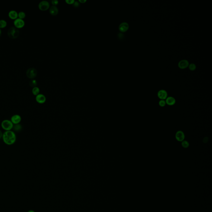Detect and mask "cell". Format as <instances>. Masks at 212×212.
<instances>
[{
	"mask_svg": "<svg viewBox=\"0 0 212 212\" xmlns=\"http://www.w3.org/2000/svg\"><path fill=\"white\" fill-rule=\"evenodd\" d=\"M2 138L5 144L12 145L16 142V135L13 131H5L3 134Z\"/></svg>",
	"mask_w": 212,
	"mask_h": 212,
	"instance_id": "6da1fadb",
	"label": "cell"
},
{
	"mask_svg": "<svg viewBox=\"0 0 212 212\" xmlns=\"http://www.w3.org/2000/svg\"><path fill=\"white\" fill-rule=\"evenodd\" d=\"M20 34V31L18 28L15 27H11L8 29V35L11 38L15 39L18 37Z\"/></svg>",
	"mask_w": 212,
	"mask_h": 212,
	"instance_id": "7a4b0ae2",
	"label": "cell"
},
{
	"mask_svg": "<svg viewBox=\"0 0 212 212\" xmlns=\"http://www.w3.org/2000/svg\"><path fill=\"white\" fill-rule=\"evenodd\" d=\"M1 127L5 131H11L13 129L14 124L11 121L8 119H5L2 121L1 124Z\"/></svg>",
	"mask_w": 212,
	"mask_h": 212,
	"instance_id": "3957f363",
	"label": "cell"
},
{
	"mask_svg": "<svg viewBox=\"0 0 212 212\" xmlns=\"http://www.w3.org/2000/svg\"><path fill=\"white\" fill-rule=\"evenodd\" d=\"M37 70L34 68H30L27 70V76L29 78L33 79L35 78L37 75Z\"/></svg>",
	"mask_w": 212,
	"mask_h": 212,
	"instance_id": "277c9868",
	"label": "cell"
},
{
	"mask_svg": "<svg viewBox=\"0 0 212 212\" xmlns=\"http://www.w3.org/2000/svg\"><path fill=\"white\" fill-rule=\"evenodd\" d=\"M50 5L47 1L43 0L40 2L39 4V8L42 11H46L49 8Z\"/></svg>",
	"mask_w": 212,
	"mask_h": 212,
	"instance_id": "5b68a950",
	"label": "cell"
},
{
	"mask_svg": "<svg viewBox=\"0 0 212 212\" xmlns=\"http://www.w3.org/2000/svg\"><path fill=\"white\" fill-rule=\"evenodd\" d=\"M14 25L15 28H21L24 26L25 22L23 19L20 18H17L14 21Z\"/></svg>",
	"mask_w": 212,
	"mask_h": 212,
	"instance_id": "8992f818",
	"label": "cell"
},
{
	"mask_svg": "<svg viewBox=\"0 0 212 212\" xmlns=\"http://www.w3.org/2000/svg\"><path fill=\"white\" fill-rule=\"evenodd\" d=\"M21 116L18 114H15L12 116L10 121H11L13 124L15 125L19 124V123L21 122Z\"/></svg>",
	"mask_w": 212,
	"mask_h": 212,
	"instance_id": "52a82bcc",
	"label": "cell"
},
{
	"mask_svg": "<svg viewBox=\"0 0 212 212\" xmlns=\"http://www.w3.org/2000/svg\"><path fill=\"white\" fill-rule=\"evenodd\" d=\"M175 138L176 140L179 142H182L185 139V135L182 131H177L175 135Z\"/></svg>",
	"mask_w": 212,
	"mask_h": 212,
	"instance_id": "ba28073f",
	"label": "cell"
},
{
	"mask_svg": "<svg viewBox=\"0 0 212 212\" xmlns=\"http://www.w3.org/2000/svg\"><path fill=\"white\" fill-rule=\"evenodd\" d=\"M157 96L161 100H166L167 97V92L165 90H160L157 92Z\"/></svg>",
	"mask_w": 212,
	"mask_h": 212,
	"instance_id": "9c48e42d",
	"label": "cell"
},
{
	"mask_svg": "<svg viewBox=\"0 0 212 212\" xmlns=\"http://www.w3.org/2000/svg\"><path fill=\"white\" fill-rule=\"evenodd\" d=\"M129 25L126 22H123L119 25V29L121 32H124L127 31L129 28Z\"/></svg>",
	"mask_w": 212,
	"mask_h": 212,
	"instance_id": "30bf717a",
	"label": "cell"
},
{
	"mask_svg": "<svg viewBox=\"0 0 212 212\" xmlns=\"http://www.w3.org/2000/svg\"><path fill=\"white\" fill-rule=\"evenodd\" d=\"M189 62L186 59H184L180 61L178 63V66L181 69H184L188 67L189 65Z\"/></svg>",
	"mask_w": 212,
	"mask_h": 212,
	"instance_id": "8fae6325",
	"label": "cell"
},
{
	"mask_svg": "<svg viewBox=\"0 0 212 212\" xmlns=\"http://www.w3.org/2000/svg\"><path fill=\"white\" fill-rule=\"evenodd\" d=\"M36 100L39 104H43L46 101V97L44 95L39 94L36 96Z\"/></svg>",
	"mask_w": 212,
	"mask_h": 212,
	"instance_id": "7c38bea8",
	"label": "cell"
},
{
	"mask_svg": "<svg viewBox=\"0 0 212 212\" xmlns=\"http://www.w3.org/2000/svg\"><path fill=\"white\" fill-rule=\"evenodd\" d=\"M165 101L166 105L169 106H172L176 103V100L172 97H169L166 98Z\"/></svg>",
	"mask_w": 212,
	"mask_h": 212,
	"instance_id": "4fadbf2b",
	"label": "cell"
},
{
	"mask_svg": "<svg viewBox=\"0 0 212 212\" xmlns=\"http://www.w3.org/2000/svg\"><path fill=\"white\" fill-rule=\"evenodd\" d=\"M8 16L12 19L15 20L18 17V13L15 10H11L9 12Z\"/></svg>",
	"mask_w": 212,
	"mask_h": 212,
	"instance_id": "5bb4252c",
	"label": "cell"
},
{
	"mask_svg": "<svg viewBox=\"0 0 212 212\" xmlns=\"http://www.w3.org/2000/svg\"><path fill=\"white\" fill-rule=\"evenodd\" d=\"M49 12L51 15H56L59 13V10L55 6H52L50 7L49 9Z\"/></svg>",
	"mask_w": 212,
	"mask_h": 212,
	"instance_id": "9a60e30c",
	"label": "cell"
},
{
	"mask_svg": "<svg viewBox=\"0 0 212 212\" xmlns=\"http://www.w3.org/2000/svg\"><path fill=\"white\" fill-rule=\"evenodd\" d=\"M39 92H40V90L39 88H38L37 87H35L33 88L32 90V94L34 95L37 96L39 94Z\"/></svg>",
	"mask_w": 212,
	"mask_h": 212,
	"instance_id": "2e32d148",
	"label": "cell"
},
{
	"mask_svg": "<svg viewBox=\"0 0 212 212\" xmlns=\"http://www.w3.org/2000/svg\"><path fill=\"white\" fill-rule=\"evenodd\" d=\"M37 81L34 79H32L30 80L29 82V85L30 86L33 88L35 87L37 85Z\"/></svg>",
	"mask_w": 212,
	"mask_h": 212,
	"instance_id": "e0dca14e",
	"label": "cell"
},
{
	"mask_svg": "<svg viewBox=\"0 0 212 212\" xmlns=\"http://www.w3.org/2000/svg\"><path fill=\"white\" fill-rule=\"evenodd\" d=\"M7 23L4 20H0V28H3L6 26Z\"/></svg>",
	"mask_w": 212,
	"mask_h": 212,
	"instance_id": "ac0fdd59",
	"label": "cell"
},
{
	"mask_svg": "<svg viewBox=\"0 0 212 212\" xmlns=\"http://www.w3.org/2000/svg\"><path fill=\"white\" fill-rule=\"evenodd\" d=\"M22 126L20 124H15L13 126V129L16 131H21L22 129Z\"/></svg>",
	"mask_w": 212,
	"mask_h": 212,
	"instance_id": "d6986e66",
	"label": "cell"
},
{
	"mask_svg": "<svg viewBox=\"0 0 212 212\" xmlns=\"http://www.w3.org/2000/svg\"><path fill=\"white\" fill-rule=\"evenodd\" d=\"M181 145L184 148H187L189 147V143L186 140H183L181 142Z\"/></svg>",
	"mask_w": 212,
	"mask_h": 212,
	"instance_id": "ffe728a7",
	"label": "cell"
},
{
	"mask_svg": "<svg viewBox=\"0 0 212 212\" xmlns=\"http://www.w3.org/2000/svg\"><path fill=\"white\" fill-rule=\"evenodd\" d=\"M25 16H26V14L24 12L20 11L18 13V17H19L18 18L23 19L24 18H25Z\"/></svg>",
	"mask_w": 212,
	"mask_h": 212,
	"instance_id": "44dd1931",
	"label": "cell"
},
{
	"mask_svg": "<svg viewBox=\"0 0 212 212\" xmlns=\"http://www.w3.org/2000/svg\"><path fill=\"white\" fill-rule=\"evenodd\" d=\"M188 67L189 68V69L192 71L196 70V66L194 63H191V64H189Z\"/></svg>",
	"mask_w": 212,
	"mask_h": 212,
	"instance_id": "7402d4cb",
	"label": "cell"
},
{
	"mask_svg": "<svg viewBox=\"0 0 212 212\" xmlns=\"http://www.w3.org/2000/svg\"><path fill=\"white\" fill-rule=\"evenodd\" d=\"M159 105L161 107H164L166 105V101L165 100H161L159 102Z\"/></svg>",
	"mask_w": 212,
	"mask_h": 212,
	"instance_id": "603a6c76",
	"label": "cell"
},
{
	"mask_svg": "<svg viewBox=\"0 0 212 212\" xmlns=\"http://www.w3.org/2000/svg\"><path fill=\"white\" fill-rule=\"evenodd\" d=\"M65 2L68 4H73L75 2L74 0H66Z\"/></svg>",
	"mask_w": 212,
	"mask_h": 212,
	"instance_id": "cb8c5ba5",
	"label": "cell"
},
{
	"mask_svg": "<svg viewBox=\"0 0 212 212\" xmlns=\"http://www.w3.org/2000/svg\"><path fill=\"white\" fill-rule=\"evenodd\" d=\"M73 6L75 8H78L80 6V4L78 1H75L73 4Z\"/></svg>",
	"mask_w": 212,
	"mask_h": 212,
	"instance_id": "d4e9b609",
	"label": "cell"
},
{
	"mask_svg": "<svg viewBox=\"0 0 212 212\" xmlns=\"http://www.w3.org/2000/svg\"><path fill=\"white\" fill-rule=\"evenodd\" d=\"M51 3H52L53 5H54V6H55L56 5L58 4L59 1L57 0H52L51 1Z\"/></svg>",
	"mask_w": 212,
	"mask_h": 212,
	"instance_id": "484cf974",
	"label": "cell"
},
{
	"mask_svg": "<svg viewBox=\"0 0 212 212\" xmlns=\"http://www.w3.org/2000/svg\"><path fill=\"white\" fill-rule=\"evenodd\" d=\"M79 1L82 3H84L86 2V0H79Z\"/></svg>",
	"mask_w": 212,
	"mask_h": 212,
	"instance_id": "4316f807",
	"label": "cell"
},
{
	"mask_svg": "<svg viewBox=\"0 0 212 212\" xmlns=\"http://www.w3.org/2000/svg\"><path fill=\"white\" fill-rule=\"evenodd\" d=\"M3 133H2V132L0 130V139L2 138V137H3Z\"/></svg>",
	"mask_w": 212,
	"mask_h": 212,
	"instance_id": "83f0119b",
	"label": "cell"
},
{
	"mask_svg": "<svg viewBox=\"0 0 212 212\" xmlns=\"http://www.w3.org/2000/svg\"><path fill=\"white\" fill-rule=\"evenodd\" d=\"M28 212H35L34 211H32V210H30V211H28Z\"/></svg>",
	"mask_w": 212,
	"mask_h": 212,
	"instance_id": "f1b7e54d",
	"label": "cell"
},
{
	"mask_svg": "<svg viewBox=\"0 0 212 212\" xmlns=\"http://www.w3.org/2000/svg\"><path fill=\"white\" fill-rule=\"evenodd\" d=\"M2 31L0 29V36L1 35V34Z\"/></svg>",
	"mask_w": 212,
	"mask_h": 212,
	"instance_id": "f546056e",
	"label": "cell"
}]
</instances>
